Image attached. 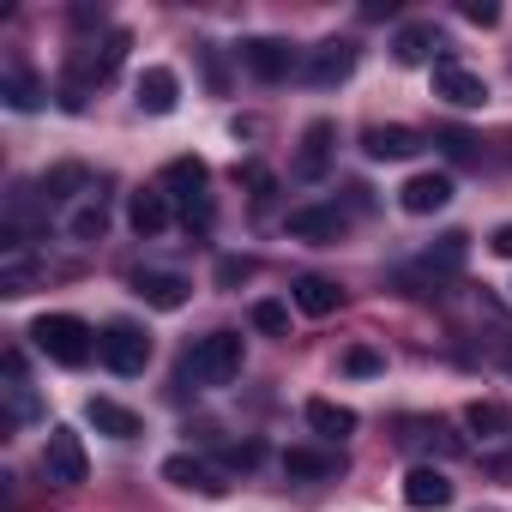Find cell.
I'll return each mask as SVG.
<instances>
[{
    "instance_id": "obj_1",
    "label": "cell",
    "mask_w": 512,
    "mask_h": 512,
    "mask_svg": "<svg viewBox=\"0 0 512 512\" xmlns=\"http://www.w3.org/2000/svg\"><path fill=\"white\" fill-rule=\"evenodd\" d=\"M121 55H127V31H103L97 43H79L67 55V73H61V109H85V97L115 79Z\"/></svg>"
},
{
    "instance_id": "obj_2",
    "label": "cell",
    "mask_w": 512,
    "mask_h": 512,
    "mask_svg": "<svg viewBox=\"0 0 512 512\" xmlns=\"http://www.w3.org/2000/svg\"><path fill=\"white\" fill-rule=\"evenodd\" d=\"M31 344H37L49 362H61V368H85V362L97 356V332H91L79 314H43V320L31 326Z\"/></svg>"
},
{
    "instance_id": "obj_3",
    "label": "cell",
    "mask_w": 512,
    "mask_h": 512,
    "mask_svg": "<svg viewBox=\"0 0 512 512\" xmlns=\"http://www.w3.org/2000/svg\"><path fill=\"white\" fill-rule=\"evenodd\" d=\"M241 374V338L235 332H211L181 356V380L187 386H229Z\"/></svg>"
},
{
    "instance_id": "obj_4",
    "label": "cell",
    "mask_w": 512,
    "mask_h": 512,
    "mask_svg": "<svg viewBox=\"0 0 512 512\" xmlns=\"http://www.w3.org/2000/svg\"><path fill=\"white\" fill-rule=\"evenodd\" d=\"M169 199H181V217H187V229H211V169L199 163V157H175V163H163V181H157Z\"/></svg>"
},
{
    "instance_id": "obj_5",
    "label": "cell",
    "mask_w": 512,
    "mask_h": 512,
    "mask_svg": "<svg viewBox=\"0 0 512 512\" xmlns=\"http://www.w3.org/2000/svg\"><path fill=\"white\" fill-rule=\"evenodd\" d=\"M356 61H362V43L326 37V43H314V49L302 55V79H308L314 91H332V85H344V79L356 73Z\"/></svg>"
},
{
    "instance_id": "obj_6",
    "label": "cell",
    "mask_w": 512,
    "mask_h": 512,
    "mask_svg": "<svg viewBox=\"0 0 512 512\" xmlns=\"http://www.w3.org/2000/svg\"><path fill=\"white\" fill-rule=\"evenodd\" d=\"M97 356L121 374V380H133V374H145L151 368V338L139 332V326H127V320H115V326H103V338H97Z\"/></svg>"
},
{
    "instance_id": "obj_7",
    "label": "cell",
    "mask_w": 512,
    "mask_h": 512,
    "mask_svg": "<svg viewBox=\"0 0 512 512\" xmlns=\"http://www.w3.org/2000/svg\"><path fill=\"white\" fill-rule=\"evenodd\" d=\"M43 476H49L55 488H79V482L91 476L85 440H79L73 428H49V440H43Z\"/></svg>"
},
{
    "instance_id": "obj_8",
    "label": "cell",
    "mask_w": 512,
    "mask_h": 512,
    "mask_svg": "<svg viewBox=\"0 0 512 512\" xmlns=\"http://www.w3.org/2000/svg\"><path fill=\"white\" fill-rule=\"evenodd\" d=\"M241 67H247L253 79L278 85V79L302 73V55H296V49H290L284 37H247V43H241Z\"/></svg>"
},
{
    "instance_id": "obj_9",
    "label": "cell",
    "mask_w": 512,
    "mask_h": 512,
    "mask_svg": "<svg viewBox=\"0 0 512 512\" xmlns=\"http://www.w3.org/2000/svg\"><path fill=\"white\" fill-rule=\"evenodd\" d=\"M434 97H446L452 109H482L488 103V85H482V73H470L452 55H440L434 61Z\"/></svg>"
},
{
    "instance_id": "obj_10",
    "label": "cell",
    "mask_w": 512,
    "mask_h": 512,
    "mask_svg": "<svg viewBox=\"0 0 512 512\" xmlns=\"http://www.w3.org/2000/svg\"><path fill=\"white\" fill-rule=\"evenodd\" d=\"M163 482H175V488H187V494H205V500H223V494H229L223 470H217V464H205V458H193V452L163 458Z\"/></svg>"
},
{
    "instance_id": "obj_11",
    "label": "cell",
    "mask_w": 512,
    "mask_h": 512,
    "mask_svg": "<svg viewBox=\"0 0 512 512\" xmlns=\"http://www.w3.org/2000/svg\"><path fill=\"white\" fill-rule=\"evenodd\" d=\"M398 205H404L410 217H434V211H446V205H452V175H440V169L410 175V181L398 187Z\"/></svg>"
},
{
    "instance_id": "obj_12",
    "label": "cell",
    "mask_w": 512,
    "mask_h": 512,
    "mask_svg": "<svg viewBox=\"0 0 512 512\" xmlns=\"http://www.w3.org/2000/svg\"><path fill=\"white\" fill-rule=\"evenodd\" d=\"M332 139H338V127L332 121H308V133H302V151H296V181H326V169H332Z\"/></svg>"
},
{
    "instance_id": "obj_13",
    "label": "cell",
    "mask_w": 512,
    "mask_h": 512,
    "mask_svg": "<svg viewBox=\"0 0 512 512\" xmlns=\"http://www.w3.org/2000/svg\"><path fill=\"white\" fill-rule=\"evenodd\" d=\"M422 145H428V139H422L416 127H398V121H392V127H368V133H362V151H368L374 163H404V157H416Z\"/></svg>"
},
{
    "instance_id": "obj_14",
    "label": "cell",
    "mask_w": 512,
    "mask_h": 512,
    "mask_svg": "<svg viewBox=\"0 0 512 512\" xmlns=\"http://www.w3.org/2000/svg\"><path fill=\"white\" fill-rule=\"evenodd\" d=\"M133 296H139V302H151V308H163V314H175V308H187L193 284H187V278H175V272H133Z\"/></svg>"
},
{
    "instance_id": "obj_15",
    "label": "cell",
    "mask_w": 512,
    "mask_h": 512,
    "mask_svg": "<svg viewBox=\"0 0 512 512\" xmlns=\"http://www.w3.org/2000/svg\"><path fill=\"white\" fill-rule=\"evenodd\" d=\"M404 506H416V512H440V506H452V482H446V470L416 464V470L404 476Z\"/></svg>"
},
{
    "instance_id": "obj_16",
    "label": "cell",
    "mask_w": 512,
    "mask_h": 512,
    "mask_svg": "<svg viewBox=\"0 0 512 512\" xmlns=\"http://www.w3.org/2000/svg\"><path fill=\"white\" fill-rule=\"evenodd\" d=\"M127 223H133V235H163L169 229V193L163 187H139L133 199H127Z\"/></svg>"
},
{
    "instance_id": "obj_17",
    "label": "cell",
    "mask_w": 512,
    "mask_h": 512,
    "mask_svg": "<svg viewBox=\"0 0 512 512\" xmlns=\"http://www.w3.org/2000/svg\"><path fill=\"white\" fill-rule=\"evenodd\" d=\"M290 235L296 241H338L344 235V211L338 205H302V211H290Z\"/></svg>"
},
{
    "instance_id": "obj_18",
    "label": "cell",
    "mask_w": 512,
    "mask_h": 512,
    "mask_svg": "<svg viewBox=\"0 0 512 512\" xmlns=\"http://www.w3.org/2000/svg\"><path fill=\"white\" fill-rule=\"evenodd\" d=\"M175 103H181V79L169 67H145L139 73V109L145 115H169Z\"/></svg>"
},
{
    "instance_id": "obj_19",
    "label": "cell",
    "mask_w": 512,
    "mask_h": 512,
    "mask_svg": "<svg viewBox=\"0 0 512 512\" xmlns=\"http://www.w3.org/2000/svg\"><path fill=\"white\" fill-rule=\"evenodd\" d=\"M103 229H109V199L91 187V193L67 211V235H73V241H103Z\"/></svg>"
},
{
    "instance_id": "obj_20",
    "label": "cell",
    "mask_w": 512,
    "mask_h": 512,
    "mask_svg": "<svg viewBox=\"0 0 512 512\" xmlns=\"http://www.w3.org/2000/svg\"><path fill=\"white\" fill-rule=\"evenodd\" d=\"M85 422H91L97 434H109V440H133V434H139V416H133L127 404H115V398H91V404H85Z\"/></svg>"
},
{
    "instance_id": "obj_21",
    "label": "cell",
    "mask_w": 512,
    "mask_h": 512,
    "mask_svg": "<svg viewBox=\"0 0 512 512\" xmlns=\"http://www.w3.org/2000/svg\"><path fill=\"white\" fill-rule=\"evenodd\" d=\"M7 422H31L37 416V392H31V380H25V356H7Z\"/></svg>"
},
{
    "instance_id": "obj_22",
    "label": "cell",
    "mask_w": 512,
    "mask_h": 512,
    "mask_svg": "<svg viewBox=\"0 0 512 512\" xmlns=\"http://www.w3.org/2000/svg\"><path fill=\"white\" fill-rule=\"evenodd\" d=\"M308 428L320 440H344V434H356V410L350 404H332V398H314L308 404Z\"/></svg>"
},
{
    "instance_id": "obj_23",
    "label": "cell",
    "mask_w": 512,
    "mask_h": 512,
    "mask_svg": "<svg viewBox=\"0 0 512 512\" xmlns=\"http://www.w3.org/2000/svg\"><path fill=\"white\" fill-rule=\"evenodd\" d=\"M37 278H43V266L31 260L25 247L0 260V296H31V290H37Z\"/></svg>"
},
{
    "instance_id": "obj_24",
    "label": "cell",
    "mask_w": 512,
    "mask_h": 512,
    "mask_svg": "<svg viewBox=\"0 0 512 512\" xmlns=\"http://www.w3.org/2000/svg\"><path fill=\"white\" fill-rule=\"evenodd\" d=\"M464 428L482 434V440H500V434H512V410L494 404V398H476V404L464 410Z\"/></svg>"
},
{
    "instance_id": "obj_25",
    "label": "cell",
    "mask_w": 512,
    "mask_h": 512,
    "mask_svg": "<svg viewBox=\"0 0 512 512\" xmlns=\"http://www.w3.org/2000/svg\"><path fill=\"white\" fill-rule=\"evenodd\" d=\"M0 97H7V109H19V115H31V109H43V85L25 73V67H7V79H0Z\"/></svg>"
},
{
    "instance_id": "obj_26",
    "label": "cell",
    "mask_w": 512,
    "mask_h": 512,
    "mask_svg": "<svg viewBox=\"0 0 512 512\" xmlns=\"http://www.w3.org/2000/svg\"><path fill=\"white\" fill-rule=\"evenodd\" d=\"M434 49H440V31H434V25H404L398 43H392V55H398L404 67H422Z\"/></svg>"
},
{
    "instance_id": "obj_27",
    "label": "cell",
    "mask_w": 512,
    "mask_h": 512,
    "mask_svg": "<svg viewBox=\"0 0 512 512\" xmlns=\"http://www.w3.org/2000/svg\"><path fill=\"white\" fill-rule=\"evenodd\" d=\"M296 308L314 314V320H326V314L338 308V284H332V278H302V284H296Z\"/></svg>"
},
{
    "instance_id": "obj_28",
    "label": "cell",
    "mask_w": 512,
    "mask_h": 512,
    "mask_svg": "<svg viewBox=\"0 0 512 512\" xmlns=\"http://www.w3.org/2000/svg\"><path fill=\"white\" fill-rule=\"evenodd\" d=\"M284 470H290V476H338V470H344V458H338V452H308V446H290V452H284Z\"/></svg>"
},
{
    "instance_id": "obj_29",
    "label": "cell",
    "mask_w": 512,
    "mask_h": 512,
    "mask_svg": "<svg viewBox=\"0 0 512 512\" xmlns=\"http://www.w3.org/2000/svg\"><path fill=\"white\" fill-rule=\"evenodd\" d=\"M253 326L272 332V338H284V332H290V308H284V302H253Z\"/></svg>"
},
{
    "instance_id": "obj_30",
    "label": "cell",
    "mask_w": 512,
    "mask_h": 512,
    "mask_svg": "<svg viewBox=\"0 0 512 512\" xmlns=\"http://www.w3.org/2000/svg\"><path fill=\"white\" fill-rule=\"evenodd\" d=\"M440 145H446V157H458V163L476 157V139H470V133H440Z\"/></svg>"
},
{
    "instance_id": "obj_31",
    "label": "cell",
    "mask_w": 512,
    "mask_h": 512,
    "mask_svg": "<svg viewBox=\"0 0 512 512\" xmlns=\"http://www.w3.org/2000/svg\"><path fill=\"white\" fill-rule=\"evenodd\" d=\"M344 368H350V374H380V368H386V362H380V356H374V350H362V344H356V350H350V356H344Z\"/></svg>"
},
{
    "instance_id": "obj_32",
    "label": "cell",
    "mask_w": 512,
    "mask_h": 512,
    "mask_svg": "<svg viewBox=\"0 0 512 512\" xmlns=\"http://www.w3.org/2000/svg\"><path fill=\"white\" fill-rule=\"evenodd\" d=\"M247 187H253V199H272V175L260 163H247Z\"/></svg>"
},
{
    "instance_id": "obj_33",
    "label": "cell",
    "mask_w": 512,
    "mask_h": 512,
    "mask_svg": "<svg viewBox=\"0 0 512 512\" xmlns=\"http://www.w3.org/2000/svg\"><path fill=\"white\" fill-rule=\"evenodd\" d=\"M464 19H470V25H494V19H500V7H488V0H470Z\"/></svg>"
},
{
    "instance_id": "obj_34",
    "label": "cell",
    "mask_w": 512,
    "mask_h": 512,
    "mask_svg": "<svg viewBox=\"0 0 512 512\" xmlns=\"http://www.w3.org/2000/svg\"><path fill=\"white\" fill-rule=\"evenodd\" d=\"M494 253H506V260H512V223H506V229H494Z\"/></svg>"
}]
</instances>
